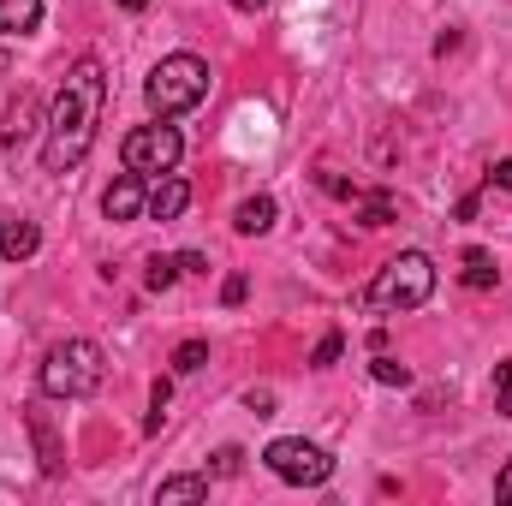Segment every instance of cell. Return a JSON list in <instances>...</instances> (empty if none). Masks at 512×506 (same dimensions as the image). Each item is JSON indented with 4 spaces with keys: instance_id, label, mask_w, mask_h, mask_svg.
Instances as JSON below:
<instances>
[{
    "instance_id": "6da1fadb",
    "label": "cell",
    "mask_w": 512,
    "mask_h": 506,
    "mask_svg": "<svg viewBox=\"0 0 512 506\" xmlns=\"http://www.w3.org/2000/svg\"><path fill=\"white\" fill-rule=\"evenodd\" d=\"M102 102H108V78H102V60L84 54L66 78H60V96H54V114H48V137H42V167L48 173H72L102 126Z\"/></svg>"
},
{
    "instance_id": "7a4b0ae2",
    "label": "cell",
    "mask_w": 512,
    "mask_h": 506,
    "mask_svg": "<svg viewBox=\"0 0 512 506\" xmlns=\"http://www.w3.org/2000/svg\"><path fill=\"white\" fill-rule=\"evenodd\" d=\"M108 376V358H102V346L96 340H60L48 358H42V393L48 399H90L96 387Z\"/></svg>"
},
{
    "instance_id": "3957f363",
    "label": "cell",
    "mask_w": 512,
    "mask_h": 506,
    "mask_svg": "<svg viewBox=\"0 0 512 506\" xmlns=\"http://www.w3.org/2000/svg\"><path fill=\"white\" fill-rule=\"evenodd\" d=\"M143 96H149V114H155V120H179V114H191V108L209 96V66H203L197 54H167V60L149 72Z\"/></svg>"
},
{
    "instance_id": "277c9868",
    "label": "cell",
    "mask_w": 512,
    "mask_h": 506,
    "mask_svg": "<svg viewBox=\"0 0 512 506\" xmlns=\"http://www.w3.org/2000/svg\"><path fill=\"white\" fill-rule=\"evenodd\" d=\"M429 292H435V262H429L423 251H399L382 274L370 280L364 304H370V310H382V316H399V310L429 304Z\"/></svg>"
},
{
    "instance_id": "5b68a950",
    "label": "cell",
    "mask_w": 512,
    "mask_h": 506,
    "mask_svg": "<svg viewBox=\"0 0 512 506\" xmlns=\"http://www.w3.org/2000/svg\"><path fill=\"white\" fill-rule=\"evenodd\" d=\"M179 155H185V137H179V126H167V120L126 131V143H120V161H126V173H137V179H161V173H173Z\"/></svg>"
},
{
    "instance_id": "8992f818",
    "label": "cell",
    "mask_w": 512,
    "mask_h": 506,
    "mask_svg": "<svg viewBox=\"0 0 512 506\" xmlns=\"http://www.w3.org/2000/svg\"><path fill=\"white\" fill-rule=\"evenodd\" d=\"M262 465H268L280 483H292V489H322V483L334 477V459H328L316 441H304V435H280V441H268Z\"/></svg>"
},
{
    "instance_id": "52a82bcc",
    "label": "cell",
    "mask_w": 512,
    "mask_h": 506,
    "mask_svg": "<svg viewBox=\"0 0 512 506\" xmlns=\"http://www.w3.org/2000/svg\"><path fill=\"white\" fill-rule=\"evenodd\" d=\"M42 126V102L24 90L18 102H6V114H0V149H18V143H30Z\"/></svg>"
},
{
    "instance_id": "ba28073f",
    "label": "cell",
    "mask_w": 512,
    "mask_h": 506,
    "mask_svg": "<svg viewBox=\"0 0 512 506\" xmlns=\"http://www.w3.org/2000/svg\"><path fill=\"white\" fill-rule=\"evenodd\" d=\"M185 209H191V185H185V179H173V173H161V179L149 185L143 215H149V221H179Z\"/></svg>"
},
{
    "instance_id": "9c48e42d",
    "label": "cell",
    "mask_w": 512,
    "mask_h": 506,
    "mask_svg": "<svg viewBox=\"0 0 512 506\" xmlns=\"http://www.w3.org/2000/svg\"><path fill=\"white\" fill-rule=\"evenodd\" d=\"M143 203H149V191H143V179H137V173H120V179L102 191V215H108V221H137V215H143Z\"/></svg>"
},
{
    "instance_id": "30bf717a",
    "label": "cell",
    "mask_w": 512,
    "mask_h": 506,
    "mask_svg": "<svg viewBox=\"0 0 512 506\" xmlns=\"http://www.w3.org/2000/svg\"><path fill=\"white\" fill-rule=\"evenodd\" d=\"M24 423H30V441H36V459H42V471L48 477H60L66 471V447H60V435H54V423H48V411H24Z\"/></svg>"
},
{
    "instance_id": "8fae6325",
    "label": "cell",
    "mask_w": 512,
    "mask_h": 506,
    "mask_svg": "<svg viewBox=\"0 0 512 506\" xmlns=\"http://www.w3.org/2000/svg\"><path fill=\"white\" fill-rule=\"evenodd\" d=\"M42 251V227L36 221H12V215H0V262H24V256Z\"/></svg>"
},
{
    "instance_id": "7c38bea8",
    "label": "cell",
    "mask_w": 512,
    "mask_h": 506,
    "mask_svg": "<svg viewBox=\"0 0 512 506\" xmlns=\"http://www.w3.org/2000/svg\"><path fill=\"white\" fill-rule=\"evenodd\" d=\"M274 215H280V209H274V197H268V191H256V197H245V203L233 209V227H239L245 239H262V233L274 227Z\"/></svg>"
},
{
    "instance_id": "4fadbf2b",
    "label": "cell",
    "mask_w": 512,
    "mask_h": 506,
    "mask_svg": "<svg viewBox=\"0 0 512 506\" xmlns=\"http://www.w3.org/2000/svg\"><path fill=\"white\" fill-rule=\"evenodd\" d=\"M42 24V0H0V36H30Z\"/></svg>"
},
{
    "instance_id": "5bb4252c",
    "label": "cell",
    "mask_w": 512,
    "mask_h": 506,
    "mask_svg": "<svg viewBox=\"0 0 512 506\" xmlns=\"http://www.w3.org/2000/svg\"><path fill=\"white\" fill-rule=\"evenodd\" d=\"M459 280H465L471 292H489V286L501 280V268H495V251H483V245H477V251H465V268H459Z\"/></svg>"
},
{
    "instance_id": "9a60e30c",
    "label": "cell",
    "mask_w": 512,
    "mask_h": 506,
    "mask_svg": "<svg viewBox=\"0 0 512 506\" xmlns=\"http://www.w3.org/2000/svg\"><path fill=\"white\" fill-rule=\"evenodd\" d=\"M155 501H161V506L209 501V477H167V483H161V489H155Z\"/></svg>"
},
{
    "instance_id": "2e32d148",
    "label": "cell",
    "mask_w": 512,
    "mask_h": 506,
    "mask_svg": "<svg viewBox=\"0 0 512 506\" xmlns=\"http://www.w3.org/2000/svg\"><path fill=\"white\" fill-rule=\"evenodd\" d=\"M358 221L364 227H387L393 221V191H358Z\"/></svg>"
},
{
    "instance_id": "e0dca14e",
    "label": "cell",
    "mask_w": 512,
    "mask_h": 506,
    "mask_svg": "<svg viewBox=\"0 0 512 506\" xmlns=\"http://www.w3.org/2000/svg\"><path fill=\"white\" fill-rule=\"evenodd\" d=\"M167 405H173V381L155 376V387H149V417H143V435H161V423H167Z\"/></svg>"
},
{
    "instance_id": "ac0fdd59",
    "label": "cell",
    "mask_w": 512,
    "mask_h": 506,
    "mask_svg": "<svg viewBox=\"0 0 512 506\" xmlns=\"http://www.w3.org/2000/svg\"><path fill=\"white\" fill-rule=\"evenodd\" d=\"M179 274H185L179 256H149V262H143V286H149V292H167Z\"/></svg>"
},
{
    "instance_id": "d6986e66",
    "label": "cell",
    "mask_w": 512,
    "mask_h": 506,
    "mask_svg": "<svg viewBox=\"0 0 512 506\" xmlns=\"http://www.w3.org/2000/svg\"><path fill=\"white\" fill-rule=\"evenodd\" d=\"M370 376L382 381V387H411V370H405L399 358H387V352H376V364H370Z\"/></svg>"
},
{
    "instance_id": "ffe728a7",
    "label": "cell",
    "mask_w": 512,
    "mask_h": 506,
    "mask_svg": "<svg viewBox=\"0 0 512 506\" xmlns=\"http://www.w3.org/2000/svg\"><path fill=\"white\" fill-rule=\"evenodd\" d=\"M203 364H209V346H203V340H185V346L173 352V370H179V376H191V370H203Z\"/></svg>"
},
{
    "instance_id": "44dd1931",
    "label": "cell",
    "mask_w": 512,
    "mask_h": 506,
    "mask_svg": "<svg viewBox=\"0 0 512 506\" xmlns=\"http://www.w3.org/2000/svg\"><path fill=\"white\" fill-rule=\"evenodd\" d=\"M340 352H346V340H340V334H322V340H316V352H310V364H316V370H328V364H340Z\"/></svg>"
},
{
    "instance_id": "7402d4cb",
    "label": "cell",
    "mask_w": 512,
    "mask_h": 506,
    "mask_svg": "<svg viewBox=\"0 0 512 506\" xmlns=\"http://www.w3.org/2000/svg\"><path fill=\"white\" fill-rule=\"evenodd\" d=\"M495 411L512 417V358L507 364H495Z\"/></svg>"
},
{
    "instance_id": "603a6c76",
    "label": "cell",
    "mask_w": 512,
    "mask_h": 506,
    "mask_svg": "<svg viewBox=\"0 0 512 506\" xmlns=\"http://www.w3.org/2000/svg\"><path fill=\"white\" fill-rule=\"evenodd\" d=\"M322 191H328V197H340V203H358V185H352V179H340V173H322Z\"/></svg>"
},
{
    "instance_id": "cb8c5ba5",
    "label": "cell",
    "mask_w": 512,
    "mask_h": 506,
    "mask_svg": "<svg viewBox=\"0 0 512 506\" xmlns=\"http://www.w3.org/2000/svg\"><path fill=\"white\" fill-rule=\"evenodd\" d=\"M239 471H245V453L239 447H221L215 453V477H239Z\"/></svg>"
},
{
    "instance_id": "d4e9b609",
    "label": "cell",
    "mask_w": 512,
    "mask_h": 506,
    "mask_svg": "<svg viewBox=\"0 0 512 506\" xmlns=\"http://www.w3.org/2000/svg\"><path fill=\"white\" fill-rule=\"evenodd\" d=\"M245 292H251V280H245V274H227V286H221V304H245Z\"/></svg>"
},
{
    "instance_id": "484cf974",
    "label": "cell",
    "mask_w": 512,
    "mask_h": 506,
    "mask_svg": "<svg viewBox=\"0 0 512 506\" xmlns=\"http://www.w3.org/2000/svg\"><path fill=\"white\" fill-rule=\"evenodd\" d=\"M245 405H251L256 417H274V393H268V387H251V393H245Z\"/></svg>"
},
{
    "instance_id": "4316f807",
    "label": "cell",
    "mask_w": 512,
    "mask_h": 506,
    "mask_svg": "<svg viewBox=\"0 0 512 506\" xmlns=\"http://www.w3.org/2000/svg\"><path fill=\"white\" fill-rule=\"evenodd\" d=\"M495 501H507V506H512V459H507V471L495 477Z\"/></svg>"
},
{
    "instance_id": "83f0119b",
    "label": "cell",
    "mask_w": 512,
    "mask_h": 506,
    "mask_svg": "<svg viewBox=\"0 0 512 506\" xmlns=\"http://www.w3.org/2000/svg\"><path fill=\"white\" fill-rule=\"evenodd\" d=\"M489 185H501V191H512V161H495V173H489Z\"/></svg>"
},
{
    "instance_id": "f1b7e54d",
    "label": "cell",
    "mask_w": 512,
    "mask_h": 506,
    "mask_svg": "<svg viewBox=\"0 0 512 506\" xmlns=\"http://www.w3.org/2000/svg\"><path fill=\"white\" fill-rule=\"evenodd\" d=\"M268 0H233V12H262Z\"/></svg>"
},
{
    "instance_id": "f546056e",
    "label": "cell",
    "mask_w": 512,
    "mask_h": 506,
    "mask_svg": "<svg viewBox=\"0 0 512 506\" xmlns=\"http://www.w3.org/2000/svg\"><path fill=\"white\" fill-rule=\"evenodd\" d=\"M114 6H126V12H143V6H149V0H114Z\"/></svg>"
},
{
    "instance_id": "4dcf8cb0",
    "label": "cell",
    "mask_w": 512,
    "mask_h": 506,
    "mask_svg": "<svg viewBox=\"0 0 512 506\" xmlns=\"http://www.w3.org/2000/svg\"><path fill=\"white\" fill-rule=\"evenodd\" d=\"M0 72H6V48H0Z\"/></svg>"
}]
</instances>
